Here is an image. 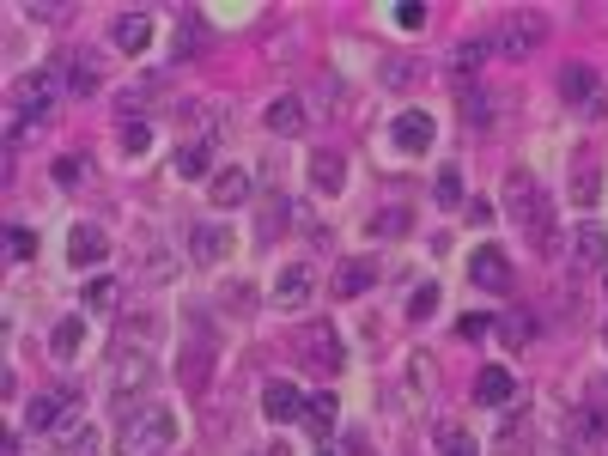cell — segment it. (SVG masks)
<instances>
[{
	"label": "cell",
	"instance_id": "cell-3",
	"mask_svg": "<svg viewBox=\"0 0 608 456\" xmlns=\"http://www.w3.org/2000/svg\"><path fill=\"white\" fill-rule=\"evenodd\" d=\"M542 43H548V19H542V13H505V19L493 25V49H499L505 61L536 55Z\"/></svg>",
	"mask_w": 608,
	"mask_h": 456
},
{
	"label": "cell",
	"instance_id": "cell-33",
	"mask_svg": "<svg viewBox=\"0 0 608 456\" xmlns=\"http://www.w3.org/2000/svg\"><path fill=\"white\" fill-rule=\"evenodd\" d=\"M61 80H67V92H98V73H92L86 61H67V67H61Z\"/></svg>",
	"mask_w": 608,
	"mask_h": 456
},
{
	"label": "cell",
	"instance_id": "cell-16",
	"mask_svg": "<svg viewBox=\"0 0 608 456\" xmlns=\"http://www.w3.org/2000/svg\"><path fill=\"white\" fill-rule=\"evenodd\" d=\"M73 268H98L110 256V238H104V225H73Z\"/></svg>",
	"mask_w": 608,
	"mask_h": 456
},
{
	"label": "cell",
	"instance_id": "cell-41",
	"mask_svg": "<svg viewBox=\"0 0 608 456\" xmlns=\"http://www.w3.org/2000/svg\"><path fill=\"white\" fill-rule=\"evenodd\" d=\"M195 49H201V31H195V25H183V31H177V55H183V61H189V55H195Z\"/></svg>",
	"mask_w": 608,
	"mask_h": 456
},
{
	"label": "cell",
	"instance_id": "cell-28",
	"mask_svg": "<svg viewBox=\"0 0 608 456\" xmlns=\"http://www.w3.org/2000/svg\"><path fill=\"white\" fill-rule=\"evenodd\" d=\"M432 195H438V207H463V171H456V165H444Z\"/></svg>",
	"mask_w": 608,
	"mask_h": 456
},
{
	"label": "cell",
	"instance_id": "cell-19",
	"mask_svg": "<svg viewBox=\"0 0 608 456\" xmlns=\"http://www.w3.org/2000/svg\"><path fill=\"white\" fill-rule=\"evenodd\" d=\"M80 347H86V317H61L55 335H49V353L67 365V359H80Z\"/></svg>",
	"mask_w": 608,
	"mask_h": 456
},
{
	"label": "cell",
	"instance_id": "cell-10",
	"mask_svg": "<svg viewBox=\"0 0 608 456\" xmlns=\"http://www.w3.org/2000/svg\"><path fill=\"white\" fill-rule=\"evenodd\" d=\"M73 408H80V390H67V384H61V390L37 396V402L25 408V426H31V432H49V426H55L61 414H73Z\"/></svg>",
	"mask_w": 608,
	"mask_h": 456
},
{
	"label": "cell",
	"instance_id": "cell-37",
	"mask_svg": "<svg viewBox=\"0 0 608 456\" xmlns=\"http://www.w3.org/2000/svg\"><path fill=\"white\" fill-rule=\"evenodd\" d=\"M146 140H152V128H146V122H122V146H128V159H140Z\"/></svg>",
	"mask_w": 608,
	"mask_h": 456
},
{
	"label": "cell",
	"instance_id": "cell-11",
	"mask_svg": "<svg viewBox=\"0 0 608 456\" xmlns=\"http://www.w3.org/2000/svg\"><path fill=\"white\" fill-rule=\"evenodd\" d=\"M390 140H396L402 152H426V146L438 140V122H432L426 110H402V116H396V128H390Z\"/></svg>",
	"mask_w": 608,
	"mask_h": 456
},
{
	"label": "cell",
	"instance_id": "cell-43",
	"mask_svg": "<svg viewBox=\"0 0 608 456\" xmlns=\"http://www.w3.org/2000/svg\"><path fill=\"white\" fill-rule=\"evenodd\" d=\"M55 177H61V183H80V177H86V165H80V159H61V165H55Z\"/></svg>",
	"mask_w": 608,
	"mask_h": 456
},
{
	"label": "cell",
	"instance_id": "cell-2",
	"mask_svg": "<svg viewBox=\"0 0 608 456\" xmlns=\"http://www.w3.org/2000/svg\"><path fill=\"white\" fill-rule=\"evenodd\" d=\"M177 444V414L165 408V402H140V408H128L122 414V456H165Z\"/></svg>",
	"mask_w": 608,
	"mask_h": 456
},
{
	"label": "cell",
	"instance_id": "cell-39",
	"mask_svg": "<svg viewBox=\"0 0 608 456\" xmlns=\"http://www.w3.org/2000/svg\"><path fill=\"white\" fill-rule=\"evenodd\" d=\"M402 225H408V213H402V207H390V213H377V219H371V232H384V238H396Z\"/></svg>",
	"mask_w": 608,
	"mask_h": 456
},
{
	"label": "cell",
	"instance_id": "cell-38",
	"mask_svg": "<svg viewBox=\"0 0 608 456\" xmlns=\"http://www.w3.org/2000/svg\"><path fill=\"white\" fill-rule=\"evenodd\" d=\"M396 25L402 31H420L426 25V7H420V0H396Z\"/></svg>",
	"mask_w": 608,
	"mask_h": 456
},
{
	"label": "cell",
	"instance_id": "cell-21",
	"mask_svg": "<svg viewBox=\"0 0 608 456\" xmlns=\"http://www.w3.org/2000/svg\"><path fill=\"white\" fill-rule=\"evenodd\" d=\"M572 262H584V268H602V262H608V232H602V225H578Z\"/></svg>",
	"mask_w": 608,
	"mask_h": 456
},
{
	"label": "cell",
	"instance_id": "cell-13",
	"mask_svg": "<svg viewBox=\"0 0 608 456\" xmlns=\"http://www.w3.org/2000/svg\"><path fill=\"white\" fill-rule=\"evenodd\" d=\"M177 377H183V396H201V390H207V377H213V347H207V341L183 347V359H177Z\"/></svg>",
	"mask_w": 608,
	"mask_h": 456
},
{
	"label": "cell",
	"instance_id": "cell-31",
	"mask_svg": "<svg viewBox=\"0 0 608 456\" xmlns=\"http://www.w3.org/2000/svg\"><path fill=\"white\" fill-rule=\"evenodd\" d=\"M438 450H444V456H475V438H469L463 426H438Z\"/></svg>",
	"mask_w": 608,
	"mask_h": 456
},
{
	"label": "cell",
	"instance_id": "cell-42",
	"mask_svg": "<svg viewBox=\"0 0 608 456\" xmlns=\"http://www.w3.org/2000/svg\"><path fill=\"white\" fill-rule=\"evenodd\" d=\"M67 456H92V426H80V432L67 438Z\"/></svg>",
	"mask_w": 608,
	"mask_h": 456
},
{
	"label": "cell",
	"instance_id": "cell-20",
	"mask_svg": "<svg viewBox=\"0 0 608 456\" xmlns=\"http://www.w3.org/2000/svg\"><path fill=\"white\" fill-rule=\"evenodd\" d=\"M250 201V171H213V207H244Z\"/></svg>",
	"mask_w": 608,
	"mask_h": 456
},
{
	"label": "cell",
	"instance_id": "cell-17",
	"mask_svg": "<svg viewBox=\"0 0 608 456\" xmlns=\"http://www.w3.org/2000/svg\"><path fill=\"white\" fill-rule=\"evenodd\" d=\"M110 43H116L122 55H140V49L152 43V19H146V13H122V19L110 25Z\"/></svg>",
	"mask_w": 608,
	"mask_h": 456
},
{
	"label": "cell",
	"instance_id": "cell-22",
	"mask_svg": "<svg viewBox=\"0 0 608 456\" xmlns=\"http://www.w3.org/2000/svg\"><path fill=\"white\" fill-rule=\"evenodd\" d=\"M189 250H195V262H219L225 250H232V232H225V225H195Z\"/></svg>",
	"mask_w": 608,
	"mask_h": 456
},
{
	"label": "cell",
	"instance_id": "cell-45",
	"mask_svg": "<svg viewBox=\"0 0 608 456\" xmlns=\"http://www.w3.org/2000/svg\"><path fill=\"white\" fill-rule=\"evenodd\" d=\"M244 456H292L286 444H256V450H244Z\"/></svg>",
	"mask_w": 608,
	"mask_h": 456
},
{
	"label": "cell",
	"instance_id": "cell-14",
	"mask_svg": "<svg viewBox=\"0 0 608 456\" xmlns=\"http://www.w3.org/2000/svg\"><path fill=\"white\" fill-rule=\"evenodd\" d=\"M511 396H517V384H511L505 365H481V371H475V402H481V408H505Z\"/></svg>",
	"mask_w": 608,
	"mask_h": 456
},
{
	"label": "cell",
	"instance_id": "cell-6",
	"mask_svg": "<svg viewBox=\"0 0 608 456\" xmlns=\"http://www.w3.org/2000/svg\"><path fill=\"white\" fill-rule=\"evenodd\" d=\"M560 92H566V104H572V110H584L590 122H596V116H608V98H602V86H596V73H590V67H578V61H572V67L560 73Z\"/></svg>",
	"mask_w": 608,
	"mask_h": 456
},
{
	"label": "cell",
	"instance_id": "cell-12",
	"mask_svg": "<svg viewBox=\"0 0 608 456\" xmlns=\"http://www.w3.org/2000/svg\"><path fill=\"white\" fill-rule=\"evenodd\" d=\"M304 402H311V396H298V384H286V377H274V384L262 390V414H268L274 426L298 420V414H304Z\"/></svg>",
	"mask_w": 608,
	"mask_h": 456
},
{
	"label": "cell",
	"instance_id": "cell-24",
	"mask_svg": "<svg viewBox=\"0 0 608 456\" xmlns=\"http://www.w3.org/2000/svg\"><path fill=\"white\" fill-rule=\"evenodd\" d=\"M213 171V146L207 140H183L177 146V177H207Z\"/></svg>",
	"mask_w": 608,
	"mask_h": 456
},
{
	"label": "cell",
	"instance_id": "cell-34",
	"mask_svg": "<svg viewBox=\"0 0 608 456\" xmlns=\"http://www.w3.org/2000/svg\"><path fill=\"white\" fill-rule=\"evenodd\" d=\"M7 256H13V262H31V256H37V232L13 225V232H7Z\"/></svg>",
	"mask_w": 608,
	"mask_h": 456
},
{
	"label": "cell",
	"instance_id": "cell-36",
	"mask_svg": "<svg viewBox=\"0 0 608 456\" xmlns=\"http://www.w3.org/2000/svg\"><path fill=\"white\" fill-rule=\"evenodd\" d=\"M499 335H505V341H511V347H523V341H529V335H536V317H517V311H511V317H505V323H499Z\"/></svg>",
	"mask_w": 608,
	"mask_h": 456
},
{
	"label": "cell",
	"instance_id": "cell-4",
	"mask_svg": "<svg viewBox=\"0 0 608 456\" xmlns=\"http://www.w3.org/2000/svg\"><path fill=\"white\" fill-rule=\"evenodd\" d=\"M55 86H61V73H55V67H37V73H25V80L13 86V134H19L25 122H43V116H49Z\"/></svg>",
	"mask_w": 608,
	"mask_h": 456
},
{
	"label": "cell",
	"instance_id": "cell-40",
	"mask_svg": "<svg viewBox=\"0 0 608 456\" xmlns=\"http://www.w3.org/2000/svg\"><path fill=\"white\" fill-rule=\"evenodd\" d=\"M487 329H493V317H481V311H475V317H463V323H456V335H463V341H481Z\"/></svg>",
	"mask_w": 608,
	"mask_h": 456
},
{
	"label": "cell",
	"instance_id": "cell-7",
	"mask_svg": "<svg viewBox=\"0 0 608 456\" xmlns=\"http://www.w3.org/2000/svg\"><path fill=\"white\" fill-rule=\"evenodd\" d=\"M311 298H317V268L286 262V268L274 274V304H280V311H304Z\"/></svg>",
	"mask_w": 608,
	"mask_h": 456
},
{
	"label": "cell",
	"instance_id": "cell-46",
	"mask_svg": "<svg viewBox=\"0 0 608 456\" xmlns=\"http://www.w3.org/2000/svg\"><path fill=\"white\" fill-rule=\"evenodd\" d=\"M602 347H608V323H602Z\"/></svg>",
	"mask_w": 608,
	"mask_h": 456
},
{
	"label": "cell",
	"instance_id": "cell-32",
	"mask_svg": "<svg viewBox=\"0 0 608 456\" xmlns=\"http://www.w3.org/2000/svg\"><path fill=\"white\" fill-rule=\"evenodd\" d=\"M463 122H469V128H487V122H493V98H487V92H469V98H463Z\"/></svg>",
	"mask_w": 608,
	"mask_h": 456
},
{
	"label": "cell",
	"instance_id": "cell-9",
	"mask_svg": "<svg viewBox=\"0 0 608 456\" xmlns=\"http://www.w3.org/2000/svg\"><path fill=\"white\" fill-rule=\"evenodd\" d=\"M365 286H377V262H371V256L335 262V274H329V292H335V298H359Z\"/></svg>",
	"mask_w": 608,
	"mask_h": 456
},
{
	"label": "cell",
	"instance_id": "cell-15",
	"mask_svg": "<svg viewBox=\"0 0 608 456\" xmlns=\"http://www.w3.org/2000/svg\"><path fill=\"white\" fill-rule=\"evenodd\" d=\"M262 122H268V134H304L311 128V110H304V98H274L262 110Z\"/></svg>",
	"mask_w": 608,
	"mask_h": 456
},
{
	"label": "cell",
	"instance_id": "cell-8",
	"mask_svg": "<svg viewBox=\"0 0 608 456\" xmlns=\"http://www.w3.org/2000/svg\"><path fill=\"white\" fill-rule=\"evenodd\" d=\"M469 280H475L481 292H511V256L493 250V244H481V250L469 256Z\"/></svg>",
	"mask_w": 608,
	"mask_h": 456
},
{
	"label": "cell",
	"instance_id": "cell-30",
	"mask_svg": "<svg viewBox=\"0 0 608 456\" xmlns=\"http://www.w3.org/2000/svg\"><path fill=\"white\" fill-rule=\"evenodd\" d=\"M86 311H98V317H104V311H116V280H104V274H98V280L86 286Z\"/></svg>",
	"mask_w": 608,
	"mask_h": 456
},
{
	"label": "cell",
	"instance_id": "cell-27",
	"mask_svg": "<svg viewBox=\"0 0 608 456\" xmlns=\"http://www.w3.org/2000/svg\"><path fill=\"white\" fill-rule=\"evenodd\" d=\"M335 414H341V408H335V396H329V390L304 402V420H311V432H329V426H335Z\"/></svg>",
	"mask_w": 608,
	"mask_h": 456
},
{
	"label": "cell",
	"instance_id": "cell-47",
	"mask_svg": "<svg viewBox=\"0 0 608 456\" xmlns=\"http://www.w3.org/2000/svg\"><path fill=\"white\" fill-rule=\"evenodd\" d=\"M323 456H329V450H323Z\"/></svg>",
	"mask_w": 608,
	"mask_h": 456
},
{
	"label": "cell",
	"instance_id": "cell-18",
	"mask_svg": "<svg viewBox=\"0 0 608 456\" xmlns=\"http://www.w3.org/2000/svg\"><path fill=\"white\" fill-rule=\"evenodd\" d=\"M602 195V165L590 159V152H578V165H572V207H596Z\"/></svg>",
	"mask_w": 608,
	"mask_h": 456
},
{
	"label": "cell",
	"instance_id": "cell-23",
	"mask_svg": "<svg viewBox=\"0 0 608 456\" xmlns=\"http://www.w3.org/2000/svg\"><path fill=\"white\" fill-rule=\"evenodd\" d=\"M311 183H317L323 195H341V183H347L341 152H311Z\"/></svg>",
	"mask_w": 608,
	"mask_h": 456
},
{
	"label": "cell",
	"instance_id": "cell-25",
	"mask_svg": "<svg viewBox=\"0 0 608 456\" xmlns=\"http://www.w3.org/2000/svg\"><path fill=\"white\" fill-rule=\"evenodd\" d=\"M572 438H584V444L602 450V444H608V414H602V408H578V414H572Z\"/></svg>",
	"mask_w": 608,
	"mask_h": 456
},
{
	"label": "cell",
	"instance_id": "cell-5",
	"mask_svg": "<svg viewBox=\"0 0 608 456\" xmlns=\"http://www.w3.org/2000/svg\"><path fill=\"white\" fill-rule=\"evenodd\" d=\"M298 359L311 365L317 377H335L347 353H341V335H335L329 323H317V329H304V335H298Z\"/></svg>",
	"mask_w": 608,
	"mask_h": 456
},
{
	"label": "cell",
	"instance_id": "cell-1",
	"mask_svg": "<svg viewBox=\"0 0 608 456\" xmlns=\"http://www.w3.org/2000/svg\"><path fill=\"white\" fill-rule=\"evenodd\" d=\"M505 201H511L517 232L536 244L542 256H560V225H554V201L542 195V183L529 177V171H511V177H505Z\"/></svg>",
	"mask_w": 608,
	"mask_h": 456
},
{
	"label": "cell",
	"instance_id": "cell-44",
	"mask_svg": "<svg viewBox=\"0 0 608 456\" xmlns=\"http://www.w3.org/2000/svg\"><path fill=\"white\" fill-rule=\"evenodd\" d=\"M347 456H371V444H365V432H347Z\"/></svg>",
	"mask_w": 608,
	"mask_h": 456
},
{
	"label": "cell",
	"instance_id": "cell-26",
	"mask_svg": "<svg viewBox=\"0 0 608 456\" xmlns=\"http://www.w3.org/2000/svg\"><path fill=\"white\" fill-rule=\"evenodd\" d=\"M274 232H286V195H268V201L256 207V238L274 244Z\"/></svg>",
	"mask_w": 608,
	"mask_h": 456
},
{
	"label": "cell",
	"instance_id": "cell-35",
	"mask_svg": "<svg viewBox=\"0 0 608 456\" xmlns=\"http://www.w3.org/2000/svg\"><path fill=\"white\" fill-rule=\"evenodd\" d=\"M432 311H438V286L426 280V286H414V304H408V317H414V323H426Z\"/></svg>",
	"mask_w": 608,
	"mask_h": 456
},
{
	"label": "cell",
	"instance_id": "cell-29",
	"mask_svg": "<svg viewBox=\"0 0 608 456\" xmlns=\"http://www.w3.org/2000/svg\"><path fill=\"white\" fill-rule=\"evenodd\" d=\"M414 80H420V61H402V55H390V61H384V86H396V92H402V86H414Z\"/></svg>",
	"mask_w": 608,
	"mask_h": 456
}]
</instances>
